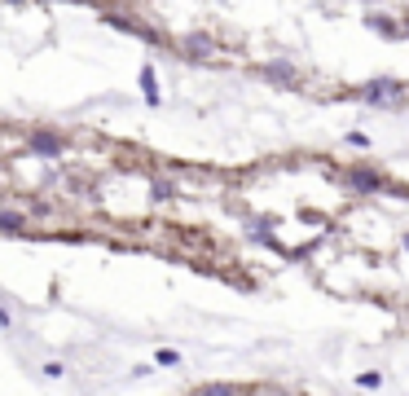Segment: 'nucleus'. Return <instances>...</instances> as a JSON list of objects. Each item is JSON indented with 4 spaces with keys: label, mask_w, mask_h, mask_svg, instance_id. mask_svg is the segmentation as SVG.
<instances>
[{
    "label": "nucleus",
    "mask_w": 409,
    "mask_h": 396,
    "mask_svg": "<svg viewBox=\"0 0 409 396\" xmlns=\"http://www.w3.org/2000/svg\"><path fill=\"white\" fill-rule=\"evenodd\" d=\"M154 361H159V366H176L180 352H176V348H159V357H154Z\"/></svg>",
    "instance_id": "nucleus-12"
},
{
    "label": "nucleus",
    "mask_w": 409,
    "mask_h": 396,
    "mask_svg": "<svg viewBox=\"0 0 409 396\" xmlns=\"http://www.w3.org/2000/svg\"><path fill=\"white\" fill-rule=\"evenodd\" d=\"M172 189H176V185L167 181V176H154V181H150V194H154V198H172Z\"/></svg>",
    "instance_id": "nucleus-10"
},
{
    "label": "nucleus",
    "mask_w": 409,
    "mask_h": 396,
    "mask_svg": "<svg viewBox=\"0 0 409 396\" xmlns=\"http://www.w3.org/2000/svg\"><path fill=\"white\" fill-rule=\"evenodd\" d=\"M0 229H5V234H27V216H18V211H0Z\"/></svg>",
    "instance_id": "nucleus-8"
},
{
    "label": "nucleus",
    "mask_w": 409,
    "mask_h": 396,
    "mask_svg": "<svg viewBox=\"0 0 409 396\" xmlns=\"http://www.w3.org/2000/svg\"><path fill=\"white\" fill-rule=\"evenodd\" d=\"M348 146H356V150H365V146H370V137H365V132H361V128H352V132H348Z\"/></svg>",
    "instance_id": "nucleus-13"
},
{
    "label": "nucleus",
    "mask_w": 409,
    "mask_h": 396,
    "mask_svg": "<svg viewBox=\"0 0 409 396\" xmlns=\"http://www.w3.org/2000/svg\"><path fill=\"white\" fill-rule=\"evenodd\" d=\"M27 150L44 154V159H57V154H66V137H57V132H27Z\"/></svg>",
    "instance_id": "nucleus-2"
},
{
    "label": "nucleus",
    "mask_w": 409,
    "mask_h": 396,
    "mask_svg": "<svg viewBox=\"0 0 409 396\" xmlns=\"http://www.w3.org/2000/svg\"><path fill=\"white\" fill-rule=\"evenodd\" d=\"M365 27H374L379 35H388V40H396V35H405V27H401L396 18H388L383 9H370V14H365Z\"/></svg>",
    "instance_id": "nucleus-5"
},
{
    "label": "nucleus",
    "mask_w": 409,
    "mask_h": 396,
    "mask_svg": "<svg viewBox=\"0 0 409 396\" xmlns=\"http://www.w3.org/2000/svg\"><path fill=\"white\" fill-rule=\"evenodd\" d=\"M356 388H365V392H379V388H383V375H379V370H365V375L356 379Z\"/></svg>",
    "instance_id": "nucleus-11"
},
{
    "label": "nucleus",
    "mask_w": 409,
    "mask_h": 396,
    "mask_svg": "<svg viewBox=\"0 0 409 396\" xmlns=\"http://www.w3.org/2000/svg\"><path fill=\"white\" fill-rule=\"evenodd\" d=\"M361 102L374 106V111H392V106H405L409 102V88H405L401 79H392V75H374V79L361 84Z\"/></svg>",
    "instance_id": "nucleus-1"
},
{
    "label": "nucleus",
    "mask_w": 409,
    "mask_h": 396,
    "mask_svg": "<svg viewBox=\"0 0 409 396\" xmlns=\"http://www.w3.org/2000/svg\"><path fill=\"white\" fill-rule=\"evenodd\" d=\"M295 396H304V392H295Z\"/></svg>",
    "instance_id": "nucleus-15"
},
{
    "label": "nucleus",
    "mask_w": 409,
    "mask_h": 396,
    "mask_svg": "<svg viewBox=\"0 0 409 396\" xmlns=\"http://www.w3.org/2000/svg\"><path fill=\"white\" fill-rule=\"evenodd\" d=\"M198 396H238L234 383H207V388H198Z\"/></svg>",
    "instance_id": "nucleus-9"
},
{
    "label": "nucleus",
    "mask_w": 409,
    "mask_h": 396,
    "mask_svg": "<svg viewBox=\"0 0 409 396\" xmlns=\"http://www.w3.org/2000/svg\"><path fill=\"white\" fill-rule=\"evenodd\" d=\"M405 35H409V14H405Z\"/></svg>",
    "instance_id": "nucleus-14"
},
{
    "label": "nucleus",
    "mask_w": 409,
    "mask_h": 396,
    "mask_svg": "<svg viewBox=\"0 0 409 396\" xmlns=\"http://www.w3.org/2000/svg\"><path fill=\"white\" fill-rule=\"evenodd\" d=\"M141 93H146V102H150V106H159V75H154V66L141 70Z\"/></svg>",
    "instance_id": "nucleus-7"
},
{
    "label": "nucleus",
    "mask_w": 409,
    "mask_h": 396,
    "mask_svg": "<svg viewBox=\"0 0 409 396\" xmlns=\"http://www.w3.org/2000/svg\"><path fill=\"white\" fill-rule=\"evenodd\" d=\"M348 185H352L356 194H379L388 181H383L379 167H348Z\"/></svg>",
    "instance_id": "nucleus-3"
},
{
    "label": "nucleus",
    "mask_w": 409,
    "mask_h": 396,
    "mask_svg": "<svg viewBox=\"0 0 409 396\" xmlns=\"http://www.w3.org/2000/svg\"><path fill=\"white\" fill-rule=\"evenodd\" d=\"M180 53H185V57H211L216 40H211V35H202V31H189L185 40H180Z\"/></svg>",
    "instance_id": "nucleus-4"
},
{
    "label": "nucleus",
    "mask_w": 409,
    "mask_h": 396,
    "mask_svg": "<svg viewBox=\"0 0 409 396\" xmlns=\"http://www.w3.org/2000/svg\"><path fill=\"white\" fill-rule=\"evenodd\" d=\"M260 75L273 79V84H282V88H291V84L299 79V70H295L291 62H269V66H260Z\"/></svg>",
    "instance_id": "nucleus-6"
}]
</instances>
